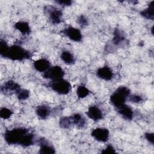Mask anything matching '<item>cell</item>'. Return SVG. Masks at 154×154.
Returning a JSON list of instances; mask_svg holds the SVG:
<instances>
[{"mask_svg":"<svg viewBox=\"0 0 154 154\" xmlns=\"http://www.w3.org/2000/svg\"><path fill=\"white\" fill-rule=\"evenodd\" d=\"M64 75L63 70L60 66H55L54 67H49L44 73L43 76L45 78L55 81L60 79H63Z\"/></svg>","mask_w":154,"mask_h":154,"instance_id":"cell-4","label":"cell"},{"mask_svg":"<svg viewBox=\"0 0 154 154\" xmlns=\"http://www.w3.org/2000/svg\"><path fill=\"white\" fill-rule=\"evenodd\" d=\"M102 153H115L116 150L111 145H108L105 149H104L102 152Z\"/></svg>","mask_w":154,"mask_h":154,"instance_id":"cell-28","label":"cell"},{"mask_svg":"<svg viewBox=\"0 0 154 154\" xmlns=\"http://www.w3.org/2000/svg\"><path fill=\"white\" fill-rule=\"evenodd\" d=\"M40 151L39 153H42V154H49V153H55V149L54 148L48 144L46 141H45V140L43 138L40 140Z\"/></svg>","mask_w":154,"mask_h":154,"instance_id":"cell-13","label":"cell"},{"mask_svg":"<svg viewBox=\"0 0 154 154\" xmlns=\"http://www.w3.org/2000/svg\"><path fill=\"white\" fill-rule=\"evenodd\" d=\"M10 47L7 45L5 41L1 40L0 42V54L2 57L7 58Z\"/></svg>","mask_w":154,"mask_h":154,"instance_id":"cell-21","label":"cell"},{"mask_svg":"<svg viewBox=\"0 0 154 154\" xmlns=\"http://www.w3.org/2000/svg\"><path fill=\"white\" fill-rule=\"evenodd\" d=\"M87 114L90 119L94 121L101 120L103 117L102 111L96 106H91L88 108Z\"/></svg>","mask_w":154,"mask_h":154,"instance_id":"cell-8","label":"cell"},{"mask_svg":"<svg viewBox=\"0 0 154 154\" xmlns=\"http://www.w3.org/2000/svg\"><path fill=\"white\" fill-rule=\"evenodd\" d=\"M97 75L99 78L105 81H109L112 78L113 73L111 69L107 66H104L98 69Z\"/></svg>","mask_w":154,"mask_h":154,"instance_id":"cell-9","label":"cell"},{"mask_svg":"<svg viewBox=\"0 0 154 154\" xmlns=\"http://www.w3.org/2000/svg\"><path fill=\"white\" fill-rule=\"evenodd\" d=\"M28 131L25 128H15L7 130L4 134V139L8 144H19L20 141Z\"/></svg>","mask_w":154,"mask_h":154,"instance_id":"cell-1","label":"cell"},{"mask_svg":"<svg viewBox=\"0 0 154 154\" xmlns=\"http://www.w3.org/2000/svg\"><path fill=\"white\" fill-rule=\"evenodd\" d=\"M34 67L38 72H45L50 67V63L46 59H39L34 63Z\"/></svg>","mask_w":154,"mask_h":154,"instance_id":"cell-11","label":"cell"},{"mask_svg":"<svg viewBox=\"0 0 154 154\" xmlns=\"http://www.w3.org/2000/svg\"><path fill=\"white\" fill-rule=\"evenodd\" d=\"M16 94L19 100H25L29 96V92L28 90L26 89H22V88H20L19 90V91L16 93Z\"/></svg>","mask_w":154,"mask_h":154,"instance_id":"cell-24","label":"cell"},{"mask_svg":"<svg viewBox=\"0 0 154 154\" xmlns=\"http://www.w3.org/2000/svg\"><path fill=\"white\" fill-rule=\"evenodd\" d=\"M48 10L49 18L53 23L58 24L61 21L62 12L54 7H50Z\"/></svg>","mask_w":154,"mask_h":154,"instance_id":"cell-10","label":"cell"},{"mask_svg":"<svg viewBox=\"0 0 154 154\" xmlns=\"http://www.w3.org/2000/svg\"><path fill=\"white\" fill-rule=\"evenodd\" d=\"M142 100L141 96L138 95H132L129 96V100L133 103H140Z\"/></svg>","mask_w":154,"mask_h":154,"instance_id":"cell-27","label":"cell"},{"mask_svg":"<svg viewBox=\"0 0 154 154\" xmlns=\"http://www.w3.org/2000/svg\"><path fill=\"white\" fill-rule=\"evenodd\" d=\"M126 98L127 97L126 96L116 90L115 92L110 96V102L114 106L118 108L125 104Z\"/></svg>","mask_w":154,"mask_h":154,"instance_id":"cell-7","label":"cell"},{"mask_svg":"<svg viewBox=\"0 0 154 154\" xmlns=\"http://www.w3.org/2000/svg\"><path fill=\"white\" fill-rule=\"evenodd\" d=\"M145 137L146 138V140L149 141V143H150L151 144H153L154 143V135L153 133H146L145 134Z\"/></svg>","mask_w":154,"mask_h":154,"instance_id":"cell-29","label":"cell"},{"mask_svg":"<svg viewBox=\"0 0 154 154\" xmlns=\"http://www.w3.org/2000/svg\"><path fill=\"white\" fill-rule=\"evenodd\" d=\"M71 123H72V121H71L70 117H63L60 120V125L63 128H68Z\"/></svg>","mask_w":154,"mask_h":154,"instance_id":"cell-26","label":"cell"},{"mask_svg":"<svg viewBox=\"0 0 154 154\" xmlns=\"http://www.w3.org/2000/svg\"><path fill=\"white\" fill-rule=\"evenodd\" d=\"M12 114V111L7 108H2L0 110V116L1 118L4 119H7L10 118V117Z\"/></svg>","mask_w":154,"mask_h":154,"instance_id":"cell-25","label":"cell"},{"mask_svg":"<svg viewBox=\"0 0 154 154\" xmlns=\"http://www.w3.org/2000/svg\"><path fill=\"white\" fill-rule=\"evenodd\" d=\"M56 2H57V3L59 4L60 5H63V6L70 5L72 4V1H69V0H60V1H57Z\"/></svg>","mask_w":154,"mask_h":154,"instance_id":"cell-31","label":"cell"},{"mask_svg":"<svg viewBox=\"0 0 154 154\" xmlns=\"http://www.w3.org/2000/svg\"><path fill=\"white\" fill-rule=\"evenodd\" d=\"M14 28L23 34H28L31 31L29 24L24 21H19L16 22L14 25Z\"/></svg>","mask_w":154,"mask_h":154,"instance_id":"cell-14","label":"cell"},{"mask_svg":"<svg viewBox=\"0 0 154 154\" xmlns=\"http://www.w3.org/2000/svg\"><path fill=\"white\" fill-rule=\"evenodd\" d=\"M91 136L97 141L106 142L109 138V132L106 128H97L92 131Z\"/></svg>","mask_w":154,"mask_h":154,"instance_id":"cell-5","label":"cell"},{"mask_svg":"<svg viewBox=\"0 0 154 154\" xmlns=\"http://www.w3.org/2000/svg\"><path fill=\"white\" fill-rule=\"evenodd\" d=\"M125 39L124 36L123 35V34L121 33V32L118 30L116 29L114 32V37H113V43L114 45H119L120 44L121 42H122V41Z\"/></svg>","mask_w":154,"mask_h":154,"instance_id":"cell-23","label":"cell"},{"mask_svg":"<svg viewBox=\"0 0 154 154\" xmlns=\"http://www.w3.org/2000/svg\"><path fill=\"white\" fill-rule=\"evenodd\" d=\"M90 93L89 90L83 85H80L78 87L76 90V94L78 97L79 98H84L88 96Z\"/></svg>","mask_w":154,"mask_h":154,"instance_id":"cell-22","label":"cell"},{"mask_svg":"<svg viewBox=\"0 0 154 154\" xmlns=\"http://www.w3.org/2000/svg\"><path fill=\"white\" fill-rule=\"evenodd\" d=\"M61 60L66 64H71L75 63V58L72 54H71L69 51H63L61 54Z\"/></svg>","mask_w":154,"mask_h":154,"instance_id":"cell-19","label":"cell"},{"mask_svg":"<svg viewBox=\"0 0 154 154\" xmlns=\"http://www.w3.org/2000/svg\"><path fill=\"white\" fill-rule=\"evenodd\" d=\"M31 57L30 53L24 48L18 45H13L10 47L7 58L12 60L19 61L28 59Z\"/></svg>","mask_w":154,"mask_h":154,"instance_id":"cell-2","label":"cell"},{"mask_svg":"<svg viewBox=\"0 0 154 154\" xmlns=\"http://www.w3.org/2000/svg\"><path fill=\"white\" fill-rule=\"evenodd\" d=\"M4 88L8 91H12L17 93L20 89V85L13 81H8L4 85Z\"/></svg>","mask_w":154,"mask_h":154,"instance_id":"cell-20","label":"cell"},{"mask_svg":"<svg viewBox=\"0 0 154 154\" xmlns=\"http://www.w3.org/2000/svg\"><path fill=\"white\" fill-rule=\"evenodd\" d=\"M78 22L80 25L81 26H85L87 25V20L84 16H81L78 18Z\"/></svg>","mask_w":154,"mask_h":154,"instance_id":"cell-30","label":"cell"},{"mask_svg":"<svg viewBox=\"0 0 154 154\" xmlns=\"http://www.w3.org/2000/svg\"><path fill=\"white\" fill-rule=\"evenodd\" d=\"M34 143V135L33 134L28 132L25 135L22 140L20 141L19 145H20L23 147H28L30 145H32Z\"/></svg>","mask_w":154,"mask_h":154,"instance_id":"cell-17","label":"cell"},{"mask_svg":"<svg viewBox=\"0 0 154 154\" xmlns=\"http://www.w3.org/2000/svg\"><path fill=\"white\" fill-rule=\"evenodd\" d=\"M49 85L54 91L60 94H66L69 93L71 89L70 83L63 78L52 81Z\"/></svg>","mask_w":154,"mask_h":154,"instance_id":"cell-3","label":"cell"},{"mask_svg":"<svg viewBox=\"0 0 154 154\" xmlns=\"http://www.w3.org/2000/svg\"><path fill=\"white\" fill-rule=\"evenodd\" d=\"M117 108L119 114L122 115L125 119L129 120L132 119L134 112L132 109L129 106L125 104H123Z\"/></svg>","mask_w":154,"mask_h":154,"instance_id":"cell-12","label":"cell"},{"mask_svg":"<svg viewBox=\"0 0 154 154\" xmlns=\"http://www.w3.org/2000/svg\"><path fill=\"white\" fill-rule=\"evenodd\" d=\"M63 32L67 37L74 42H79L82 40V34L77 28L72 26H69L64 29Z\"/></svg>","mask_w":154,"mask_h":154,"instance_id":"cell-6","label":"cell"},{"mask_svg":"<svg viewBox=\"0 0 154 154\" xmlns=\"http://www.w3.org/2000/svg\"><path fill=\"white\" fill-rule=\"evenodd\" d=\"M70 119H71L72 123H73V124L76 125L79 127L82 128L85 124V121L84 119L79 114L76 113L73 114L72 116L70 117Z\"/></svg>","mask_w":154,"mask_h":154,"instance_id":"cell-18","label":"cell"},{"mask_svg":"<svg viewBox=\"0 0 154 154\" xmlns=\"http://www.w3.org/2000/svg\"><path fill=\"white\" fill-rule=\"evenodd\" d=\"M37 115L41 119H45L48 116H49L50 113V110L46 106H38L36 109Z\"/></svg>","mask_w":154,"mask_h":154,"instance_id":"cell-16","label":"cell"},{"mask_svg":"<svg viewBox=\"0 0 154 154\" xmlns=\"http://www.w3.org/2000/svg\"><path fill=\"white\" fill-rule=\"evenodd\" d=\"M154 2L152 1L148 7L146 9H144V10L141 11V15L142 16H143L144 17L147 19H150V20H153V17H154V5H153Z\"/></svg>","mask_w":154,"mask_h":154,"instance_id":"cell-15","label":"cell"}]
</instances>
